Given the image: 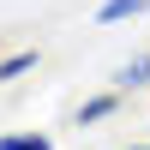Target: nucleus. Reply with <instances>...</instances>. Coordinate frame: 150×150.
Segmentation results:
<instances>
[{"label": "nucleus", "instance_id": "obj_1", "mask_svg": "<svg viewBox=\"0 0 150 150\" xmlns=\"http://www.w3.org/2000/svg\"><path fill=\"white\" fill-rule=\"evenodd\" d=\"M150 0H102L96 6V24H120V18H144Z\"/></svg>", "mask_w": 150, "mask_h": 150}, {"label": "nucleus", "instance_id": "obj_4", "mask_svg": "<svg viewBox=\"0 0 150 150\" xmlns=\"http://www.w3.org/2000/svg\"><path fill=\"white\" fill-rule=\"evenodd\" d=\"M30 66H36V48H18V54H6V60H0V84H6V78H24Z\"/></svg>", "mask_w": 150, "mask_h": 150}, {"label": "nucleus", "instance_id": "obj_6", "mask_svg": "<svg viewBox=\"0 0 150 150\" xmlns=\"http://www.w3.org/2000/svg\"><path fill=\"white\" fill-rule=\"evenodd\" d=\"M132 150H150V144H132Z\"/></svg>", "mask_w": 150, "mask_h": 150}, {"label": "nucleus", "instance_id": "obj_2", "mask_svg": "<svg viewBox=\"0 0 150 150\" xmlns=\"http://www.w3.org/2000/svg\"><path fill=\"white\" fill-rule=\"evenodd\" d=\"M114 108H120V90H108V96H90V102L78 108V126H96V120H108Z\"/></svg>", "mask_w": 150, "mask_h": 150}, {"label": "nucleus", "instance_id": "obj_5", "mask_svg": "<svg viewBox=\"0 0 150 150\" xmlns=\"http://www.w3.org/2000/svg\"><path fill=\"white\" fill-rule=\"evenodd\" d=\"M0 150H54V138H42V132H18V138H0Z\"/></svg>", "mask_w": 150, "mask_h": 150}, {"label": "nucleus", "instance_id": "obj_3", "mask_svg": "<svg viewBox=\"0 0 150 150\" xmlns=\"http://www.w3.org/2000/svg\"><path fill=\"white\" fill-rule=\"evenodd\" d=\"M138 84H150V54H138V60H126V66H120L114 90H138Z\"/></svg>", "mask_w": 150, "mask_h": 150}]
</instances>
